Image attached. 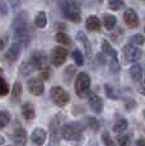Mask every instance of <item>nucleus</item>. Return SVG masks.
I'll return each instance as SVG.
<instances>
[{"instance_id": "17", "label": "nucleus", "mask_w": 145, "mask_h": 146, "mask_svg": "<svg viewBox=\"0 0 145 146\" xmlns=\"http://www.w3.org/2000/svg\"><path fill=\"white\" fill-rule=\"evenodd\" d=\"M22 114L26 119H33L36 117V112H35V107H33L31 103H24L22 106Z\"/></svg>"}, {"instance_id": "9", "label": "nucleus", "mask_w": 145, "mask_h": 146, "mask_svg": "<svg viewBox=\"0 0 145 146\" xmlns=\"http://www.w3.org/2000/svg\"><path fill=\"white\" fill-rule=\"evenodd\" d=\"M13 141L15 142L18 146H24L27 142V133L26 131L22 128L21 125H17V127H14V131H13L12 135Z\"/></svg>"}, {"instance_id": "13", "label": "nucleus", "mask_w": 145, "mask_h": 146, "mask_svg": "<svg viewBox=\"0 0 145 146\" xmlns=\"http://www.w3.org/2000/svg\"><path fill=\"white\" fill-rule=\"evenodd\" d=\"M124 21H125V23H126V26L130 28H135V27H138V24H139L138 14L134 12L132 9H127L126 12H125Z\"/></svg>"}, {"instance_id": "38", "label": "nucleus", "mask_w": 145, "mask_h": 146, "mask_svg": "<svg viewBox=\"0 0 145 146\" xmlns=\"http://www.w3.org/2000/svg\"><path fill=\"white\" fill-rule=\"evenodd\" d=\"M8 42V37L7 36H0V50L5 48V44Z\"/></svg>"}, {"instance_id": "32", "label": "nucleus", "mask_w": 145, "mask_h": 146, "mask_svg": "<svg viewBox=\"0 0 145 146\" xmlns=\"http://www.w3.org/2000/svg\"><path fill=\"white\" fill-rule=\"evenodd\" d=\"M117 142H118V146H131V140L126 135H120L117 137Z\"/></svg>"}, {"instance_id": "44", "label": "nucleus", "mask_w": 145, "mask_h": 146, "mask_svg": "<svg viewBox=\"0 0 145 146\" xmlns=\"http://www.w3.org/2000/svg\"><path fill=\"white\" fill-rule=\"evenodd\" d=\"M90 146H96V145H90Z\"/></svg>"}, {"instance_id": "31", "label": "nucleus", "mask_w": 145, "mask_h": 146, "mask_svg": "<svg viewBox=\"0 0 145 146\" xmlns=\"http://www.w3.org/2000/svg\"><path fill=\"white\" fill-rule=\"evenodd\" d=\"M106 94H107V97H110L111 99H117V98H120L118 92H117L115 88H112L111 85H106Z\"/></svg>"}, {"instance_id": "26", "label": "nucleus", "mask_w": 145, "mask_h": 146, "mask_svg": "<svg viewBox=\"0 0 145 146\" xmlns=\"http://www.w3.org/2000/svg\"><path fill=\"white\" fill-rule=\"evenodd\" d=\"M87 126L89 128H90L92 131H94V132H97V131L99 130V127H101V125H99V122L97 121V118H94V117L92 116H88L87 118Z\"/></svg>"}, {"instance_id": "1", "label": "nucleus", "mask_w": 145, "mask_h": 146, "mask_svg": "<svg viewBox=\"0 0 145 146\" xmlns=\"http://www.w3.org/2000/svg\"><path fill=\"white\" fill-rule=\"evenodd\" d=\"M14 40L18 44H28L31 41V36L28 33V23L24 13H21L14 21Z\"/></svg>"}, {"instance_id": "36", "label": "nucleus", "mask_w": 145, "mask_h": 146, "mask_svg": "<svg viewBox=\"0 0 145 146\" xmlns=\"http://www.w3.org/2000/svg\"><path fill=\"white\" fill-rule=\"evenodd\" d=\"M50 76H51V71L49 70V67L43 70H40V79H43V80H49Z\"/></svg>"}, {"instance_id": "24", "label": "nucleus", "mask_w": 145, "mask_h": 146, "mask_svg": "<svg viewBox=\"0 0 145 146\" xmlns=\"http://www.w3.org/2000/svg\"><path fill=\"white\" fill-rule=\"evenodd\" d=\"M127 126H129L127 121L124 119V118H121V119H118L115 123V126H113V131H115L116 133H121V132H124V131L127 130Z\"/></svg>"}, {"instance_id": "12", "label": "nucleus", "mask_w": 145, "mask_h": 146, "mask_svg": "<svg viewBox=\"0 0 145 146\" xmlns=\"http://www.w3.org/2000/svg\"><path fill=\"white\" fill-rule=\"evenodd\" d=\"M43 83L40 78L37 79H31L28 81V90L33 95H41L43 93Z\"/></svg>"}, {"instance_id": "3", "label": "nucleus", "mask_w": 145, "mask_h": 146, "mask_svg": "<svg viewBox=\"0 0 145 146\" xmlns=\"http://www.w3.org/2000/svg\"><path fill=\"white\" fill-rule=\"evenodd\" d=\"M61 10H63L64 15L69 19V21L74 22V23H79L82 21V14H80V8L74 0H65L61 4Z\"/></svg>"}, {"instance_id": "41", "label": "nucleus", "mask_w": 145, "mask_h": 146, "mask_svg": "<svg viewBox=\"0 0 145 146\" xmlns=\"http://www.w3.org/2000/svg\"><path fill=\"white\" fill-rule=\"evenodd\" d=\"M140 93L145 95V80L143 81V84H141V86H140Z\"/></svg>"}, {"instance_id": "42", "label": "nucleus", "mask_w": 145, "mask_h": 146, "mask_svg": "<svg viewBox=\"0 0 145 146\" xmlns=\"http://www.w3.org/2000/svg\"><path fill=\"white\" fill-rule=\"evenodd\" d=\"M3 144H4V137H3V136H0V146H1Z\"/></svg>"}, {"instance_id": "39", "label": "nucleus", "mask_w": 145, "mask_h": 146, "mask_svg": "<svg viewBox=\"0 0 145 146\" xmlns=\"http://www.w3.org/2000/svg\"><path fill=\"white\" fill-rule=\"evenodd\" d=\"M10 5H12V8H17L19 5V0H9Z\"/></svg>"}, {"instance_id": "25", "label": "nucleus", "mask_w": 145, "mask_h": 146, "mask_svg": "<svg viewBox=\"0 0 145 146\" xmlns=\"http://www.w3.org/2000/svg\"><path fill=\"white\" fill-rule=\"evenodd\" d=\"M33 71H35V66L32 65V62H31V61L23 62L21 65V74L23 75V76H27V75L32 74Z\"/></svg>"}, {"instance_id": "30", "label": "nucleus", "mask_w": 145, "mask_h": 146, "mask_svg": "<svg viewBox=\"0 0 145 146\" xmlns=\"http://www.w3.org/2000/svg\"><path fill=\"white\" fill-rule=\"evenodd\" d=\"M71 56H72V58H74L75 64H76L78 66H83V65H84V57H83L82 52H80L79 50H74L72 53H71Z\"/></svg>"}, {"instance_id": "18", "label": "nucleus", "mask_w": 145, "mask_h": 146, "mask_svg": "<svg viewBox=\"0 0 145 146\" xmlns=\"http://www.w3.org/2000/svg\"><path fill=\"white\" fill-rule=\"evenodd\" d=\"M130 75L134 81H140L141 78H143V67L139 65V64L132 65L130 69Z\"/></svg>"}, {"instance_id": "45", "label": "nucleus", "mask_w": 145, "mask_h": 146, "mask_svg": "<svg viewBox=\"0 0 145 146\" xmlns=\"http://www.w3.org/2000/svg\"><path fill=\"white\" fill-rule=\"evenodd\" d=\"M144 1H145V0H144Z\"/></svg>"}, {"instance_id": "8", "label": "nucleus", "mask_w": 145, "mask_h": 146, "mask_svg": "<svg viewBox=\"0 0 145 146\" xmlns=\"http://www.w3.org/2000/svg\"><path fill=\"white\" fill-rule=\"evenodd\" d=\"M66 56H68V51L66 48H63V47H56L54 48L51 55V61L55 66H61L64 62L66 61Z\"/></svg>"}, {"instance_id": "7", "label": "nucleus", "mask_w": 145, "mask_h": 146, "mask_svg": "<svg viewBox=\"0 0 145 146\" xmlns=\"http://www.w3.org/2000/svg\"><path fill=\"white\" fill-rule=\"evenodd\" d=\"M31 62L32 65L35 66V69H40V70H43L47 67V57L43 52L41 51H37V52H33L32 56H31Z\"/></svg>"}, {"instance_id": "4", "label": "nucleus", "mask_w": 145, "mask_h": 146, "mask_svg": "<svg viewBox=\"0 0 145 146\" xmlns=\"http://www.w3.org/2000/svg\"><path fill=\"white\" fill-rule=\"evenodd\" d=\"M90 89V78L85 72H80L78 74L76 79H75V92L80 98L87 97Z\"/></svg>"}, {"instance_id": "6", "label": "nucleus", "mask_w": 145, "mask_h": 146, "mask_svg": "<svg viewBox=\"0 0 145 146\" xmlns=\"http://www.w3.org/2000/svg\"><path fill=\"white\" fill-rule=\"evenodd\" d=\"M124 56L127 62H136V61H139L141 58L143 52H141L140 48H138L134 44H127L124 48Z\"/></svg>"}, {"instance_id": "21", "label": "nucleus", "mask_w": 145, "mask_h": 146, "mask_svg": "<svg viewBox=\"0 0 145 146\" xmlns=\"http://www.w3.org/2000/svg\"><path fill=\"white\" fill-rule=\"evenodd\" d=\"M21 95H22V84L19 81L14 83L12 89V100L13 102H19L21 100Z\"/></svg>"}, {"instance_id": "37", "label": "nucleus", "mask_w": 145, "mask_h": 146, "mask_svg": "<svg viewBox=\"0 0 145 146\" xmlns=\"http://www.w3.org/2000/svg\"><path fill=\"white\" fill-rule=\"evenodd\" d=\"M8 14V8H7V4L5 1L0 0V17H4Z\"/></svg>"}, {"instance_id": "10", "label": "nucleus", "mask_w": 145, "mask_h": 146, "mask_svg": "<svg viewBox=\"0 0 145 146\" xmlns=\"http://www.w3.org/2000/svg\"><path fill=\"white\" fill-rule=\"evenodd\" d=\"M31 141L35 146H42L46 141V131L43 128H35L32 135H31Z\"/></svg>"}, {"instance_id": "43", "label": "nucleus", "mask_w": 145, "mask_h": 146, "mask_svg": "<svg viewBox=\"0 0 145 146\" xmlns=\"http://www.w3.org/2000/svg\"><path fill=\"white\" fill-rule=\"evenodd\" d=\"M144 117H145V109H144Z\"/></svg>"}, {"instance_id": "14", "label": "nucleus", "mask_w": 145, "mask_h": 146, "mask_svg": "<svg viewBox=\"0 0 145 146\" xmlns=\"http://www.w3.org/2000/svg\"><path fill=\"white\" fill-rule=\"evenodd\" d=\"M21 55V44L18 43H13L9 48L5 51V58H7L9 62H14L17 58Z\"/></svg>"}, {"instance_id": "19", "label": "nucleus", "mask_w": 145, "mask_h": 146, "mask_svg": "<svg viewBox=\"0 0 145 146\" xmlns=\"http://www.w3.org/2000/svg\"><path fill=\"white\" fill-rule=\"evenodd\" d=\"M102 50H103V52L107 53V56H110L112 60L117 61V58H118V56H117V52H116L115 48H112V46L110 44V42L103 41V43H102Z\"/></svg>"}, {"instance_id": "20", "label": "nucleus", "mask_w": 145, "mask_h": 146, "mask_svg": "<svg viewBox=\"0 0 145 146\" xmlns=\"http://www.w3.org/2000/svg\"><path fill=\"white\" fill-rule=\"evenodd\" d=\"M76 38H78V41L80 42V43L84 46V48H85V52H87V55H90V52H92V46H90V42L88 41V38L85 37V35L83 32H79L76 35Z\"/></svg>"}, {"instance_id": "2", "label": "nucleus", "mask_w": 145, "mask_h": 146, "mask_svg": "<svg viewBox=\"0 0 145 146\" xmlns=\"http://www.w3.org/2000/svg\"><path fill=\"white\" fill-rule=\"evenodd\" d=\"M83 131H84V127L80 122H70L68 125L63 126L61 135L68 141H76V140L82 139Z\"/></svg>"}, {"instance_id": "27", "label": "nucleus", "mask_w": 145, "mask_h": 146, "mask_svg": "<svg viewBox=\"0 0 145 146\" xmlns=\"http://www.w3.org/2000/svg\"><path fill=\"white\" fill-rule=\"evenodd\" d=\"M55 40H56V42H59V43L61 44H65V46H69V44L71 43L70 38H69V36L66 35V33H56V36H55Z\"/></svg>"}, {"instance_id": "5", "label": "nucleus", "mask_w": 145, "mask_h": 146, "mask_svg": "<svg viewBox=\"0 0 145 146\" xmlns=\"http://www.w3.org/2000/svg\"><path fill=\"white\" fill-rule=\"evenodd\" d=\"M50 97L54 100V103L59 107H64L69 103L70 100V95L69 93L61 86H52L50 90Z\"/></svg>"}, {"instance_id": "29", "label": "nucleus", "mask_w": 145, "mask_h": 146, "mask_svg": "<svg viewBox=\"0 0 145 146\" xmlns=\"http://www.w3.org/2000/svg\"><path fill=\"white\" fill-rule=\"evenodd\" d=\"M108 7L112 10H120L125 8V1L124 0H108Z\"/></svg>"}, {"instance_id": "28", "label": "nucleus", "mask_w": 145, "mask_h": 146, "mask_svg": "<svg viewBox=\"0 0 145 146\" xmlns=\"http://www.w3.org/2000/svg\"><path fill=\"white\" fill-rule=\"evenodd\" d=\"M9 122H10V114H9V112L0 111V130H1V128H4Z\"/></svg>"}, {"instance_id": "33", "label": "nucleus", "mask_w": 145, "mask_h": 146, "mask_svg": "<svg viewBox=\"0 0 145 146\" xmlns=\"http://www.w3.org/2000/svg\"><path fill=\"white\" fill-rule=\"evenodd\" d=\"M9 85H8V83L3 79L1 76H0V95H7L9 93Z\"/></svg>"}, {"instance_id": "35", "label": "nucleus", "mask_w": 145, "mask_h": 146, "mask_svg": "<svg viewBox=\"0 0 145 146\" xmlns=\"http://www.w3.org/2000/svg\"><path fill=\"white\" fill-rule=\"evenodd\" d=\"M131 42L134 43V46H140V44L144 43V37L141 35H134L132 37H131Z\"/></svg>"}, {"instance_id": "16", "label": "nucleus", "mask_w": 145, "mask_h": 146, "mask_svg": "<svg viewBox=\"0 0 145 146\" xmlns=\"http://www.w3.org/2000/svg\"><path fill=\"white\" fill-rule=\"evenodd\" d=\"M85 26H87V28L89 31H92V32H98V31H101V21H99L96 15H90L87 18Z\"/></svg>"}, {"instance_id": "11", "label": "nucleus", "mask_w": 145, "mask_h": 146, "mask_svg": "<svg viewBox=\"0 0 145 146\" xmlns=\"http://www.w3.org/2000/svg\"><path fill=\"white\" fill-rule=\"evenodd\" d=\"M88 103H89V107H90V108L93 109V112H96V113H101L103 111V100L99 95L90 93L88 97Z\"/></svg>"}, {"instance_id": "22", "label": "nucleus", "mask_w": 145, "mask_h": 146, "mask_svg": "<svg viewBox=\"0 0 145 146\" xmlns=\"http://www.w3.org/2000/svg\"><path fill=\"white\" fill-rule=\"evenodd\" d=\"M103 23H104V27L107 28V29H112V28H115L117 21H116V17L112 15V14H106L104 17H103Z\"/></svg>"}, {"instance_id": "40", "label": "nucleus", "mask_w": 145, "mask_h": 146, "mask_svg": "<svg viewBox=\"0 0 145 146\" xmlns=\"http://www.w3.org/2000/svg\"><path fill=\"white\" fill-rule=\"evenodd\" d=\"M135 146H145V139L138 140V141H136V144H135Z\"/></svg>"}, {"instance_id": "15", "label": "nucleus", "mask_w": 145, "mask_h": 146, "mask_svg": "<svg viewBox=\"0 0 145 146\" xmlns=\"http://www.w3.org/2000/svg\"><path fill=\"white\" fill-rule=\"evenodd\" d=\"M63 128V127H61ZM60 137H61V130H60V125L56 123V127L51 125V137H50V142L47 146H59L60 142Z\"/></svg>"}, {"instance_id": "23", "label": "nucleus", "mask_w": 145, "mask_h": 146, "mask_svg": "<svg viewBox=\"0 0 145 146\" xmlns=\"http://www.w3.org/2000/svg\"><path fill=\"white\" fill-rule=\"evenodd\" d=\"M35 24L37 26L38 28H43V27H46V24H47V17H46V13L45 12H40L36 15V18H35Z\"/></svg>"}, {"instance_id": "34", "label": "nucleus", "mask_w": 145, "mask_h": 146, "mask_svg": "<svg viewBox=\"0 0 145 146\" xmlns=\"http://www.w3.org/2000/svg\"><path fill=\"white\" fill-rule=\"evenodd\" d=\"M102 140H103V142H104V145H106V146H116L115 141L112 140V137H111V135L108 133V132H103V135H102Z\"/></svg>"}]
</instances>
